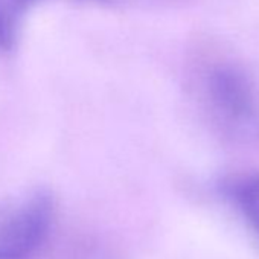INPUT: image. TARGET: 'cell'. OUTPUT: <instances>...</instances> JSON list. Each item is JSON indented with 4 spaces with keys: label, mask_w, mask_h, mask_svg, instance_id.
I'll use <instances>...</instances> for the list:
<instances>
[{
    "label": "cell",
    "mask_w": 259,
    "mask_h": 259,
    "mask_svg": "<svg viewBox=\"0 0 259 259\" xmlns=\"http://www.w3.org/2000/svg\"><path fill=\"white\" fill-rule=\"evenodd\" d=\"M54 217V198L46 191L0 201V259H32L48 241Z\"/></svg>",
    "instance_id": "obj_1"
},
{
    "label": "cell",
    "mask_w": 259,
    "mask_h": 259,
    "mask_svg": "<svg viewBox=\"0 0 259 259\" xmlns=\"http://www.w3.org/2000/svg\"><path fill=\"white\" fill-rule=\"evenodd\" d=\"M215 108L232 123L245 125L256 117V101L248 78L235 67H220L209 78Z\"/></svg>",
    "instance_id": "obj_2"
},
{
    "label": "cell",
    "mask_w": 259,
    "mask_h": 259,
    "mask_svg": "<svg viewBox=\"0 0 259 259\" xmlns=\"http://www.w3.org/2000/svg\"><path fill=\"white\" fill-rule=\"evenodd\" d=\"M38 0H0V51H10L17 38L22 16Z\"/></svg>",
    "instance_id": "obj_3"
},
{
    "label": "cell",
    "mask_w": 259,
    "mask_h": 259,
    "mask_svg": "<svg viewBox=\"0 0 259 259\" xmlns=\"http://www.w3.org/2000/svg\"><path fill=\"white\" fill-rule=\"evenodd\" d=\"M236 200L250 226L259 233V174L248 177L239 185Z\"/></svg>",
    "instance_id": "obj_4"
}]
</instances>
